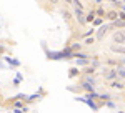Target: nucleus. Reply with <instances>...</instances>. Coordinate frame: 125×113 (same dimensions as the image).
Segmentation results:
<instances>
[{"instance_id": "nucleus-7", "label": "nucleus", "mask_w": 125, "mask_h": 113, "mask_svg": "<svg viewBox=\"0 0 125 113\" xmlns=\"http://www.w3.org/2000/svg\"><path fill=\"white\" fill-rule=\"evenodd\" d=\"M5 60L9 62L10 65H13V66H20V62L17 60V58H10V56H5Z\"/></svg>"}, {"instance_id": "nucleus-6", "label": "nucleus", "mask_w": 125, "mask_h": 113, "mask_svg": "<svg viewBox=\"0 0 125 113\" xmlns=\"http://www.w3.org/2000/svg\"><path fill=\"white\" fill-rule=\"evenodd\" d=\"M95 19V13H94V10H90V12H87L85 13V23H92Z\"/></svg>"}, {"instance_id": "nucleus-5", "label": "nucleus", "mask_w": 125, "mask_h": 113, "mask_svg": "<svg viewBox=\"0 0 125 113\" xmlns=\"http://www.w3.org/2000/svg\"><path fill=\"white\" fill-rule=\"evenodd\" d=\"M105 19H108L110 22H114V20L118 19V12H114V10H112V12H107V13H105Z\"/></svg>"}, {"instance_id": "nucleus-18", "label": "nucleus", "mask_w": 125, "mask_h": 113, "mask_svg": "<svg viewBox=\"0 0 125 113\" xmlns=\"http://www.w3.org/2000/svg\"><path fill=\"white\" fill-rule=\"evenodd\" d=\"M65 2H67L68 5H72V0H65Z\"/></svg>"}, {"instance_id": "nucleus-8", "label": "nucleus", "mask_w": 125, "mask_h": 113, "mask_svg": "<svg viewBox=\"0 0 125 113\" xmlns=\"http://www.w3.org/2000/svg\"><path fill=\"white\" fill-rule=\"evenodd\" d=\"M83 73H85V75H94V73H95V68L90 66V65H87L85 70H83Z\"/></svg>"}, {"instance_id": "nucleus-3", "label": "nucleus", "mask_w": 125, "mask_h": 113, "mask_svg": "<svg viewBox=\"0 0 125 113\" xmlns=\"http://www.w3.org/2000/svg\"><path fill=\"white\" fill-rule=\"evenodd\" d=\"M75 19H77V22L80 23V25H85V13H83V10L80 9H75Z\"/></svg>"}, {"instance_id": "nucleus-1", "label": "nucleus", "mask_w": 125, "mask_h": 113, "mask_svg": "<svg viewBox=\"0 0 125 113\" xmlns=\"http://www.w3.org/2000/svg\"><path fill=\"white\" fill-rule=\"evenodd\" d=\"M102 75H104L105 80H115V78H117V70H115V68H105Z\"/></svg>"}, {"instance_id": "nucleus-19", "label": "nucleus", "mask_w": 125, "mask_h": 113, "mask_svg": "<svg viewBox=\"0 0 125 113\" xmlns=\"http://www.w3.org/2000/svg\"><path fill=\"white\" fill-rule=\"evenodd\" d=\"M118 113H124V110H118Z\"/></svg>"}, {"instance_id": "nucleus-10", "label": "nucleus", "mask_w": 125, "mask_h": 113, "mask_svg": "<svg viewBox=\"0 0 125 113\" xmlns=\"http://www.w3.org/2000/svg\"><path fill=\"white\" fill-rule=\"evenodd\" d=\"M102 23H104V19H100V17H95L94 22H92V25H94V27H100Z\"/></svg>"}, {"instance_id": "nucleus-13", "label": "nucleus", "mask_w": 125, "mask_h": 113, "mask_svg": "<svg viewBox=\"0 0 125 113\" xmlns=\"http://www.w3.org/2000/svg\"><path fill=\"white\" fill-rule=\"evenodd\" d=\"M114 27L124 28V20H122V19H117V20H114Z\"/></svg>"}, {"instance_id": "nucleus-16", "label": "nucleus", "mask_w": 125, "mask_h": 113, "mask_svg": "<svg viewBox=\"0 0 125 113\" xmlns=\"http://www.w3.org/2000/svg\"><path fill=\"white\" fill-rule=\"evenodd\" d=\"M12 83H13V86H19V85H20V80H19V78H15Z\"/></svg>"}, {"instance_id": "nucleus-11", "label": "nucleus", "mask_w": 125, "mask_h": 113, "mask_svg": "<svg viewBox=\"0 0 125 113\" xmlns=\"http://www.w3.org/2000/svg\"><path fill=\"white\" fill-rule=\"evenodd\" d=\"M94 43H95V38H94V37H85L83 45H94Z\"/></svg>"}, {"instance_id": "nucleus-17", "label": "nucleus", "mask_w": 125, "mask_h": 113, "mask_svg": "<svg viewBox=\"0 0 125 113\" xmlns=\"http://www.w3.org/2000/svg\"><path fill=\"white\" fill-rule=\"evenodd\" d=\"M3 52H5V48H3L2 45H0V53H3Z\"/></svg>"}, {"instance_id": "nucleus-4", "label": "nucleus", "mask_w": 125, "mask_h": 113, "mask_svg": "<svg viewBox=\"0 0 125 113\" xmlns=\"http://www.w3.org/2000/svg\"><path fill=\"white\" fill-rule=\"evenodd\" d=\"M108 28H110V25H102L98 30H95V32H97V38H98V40H102V38L105 37V33L108 32Z\"/></svg>"}, {"instance_id": "nucleus-15", "label": "nucleus", "mask_w": 125, "mask_h": 113, "mask_svg": "<svg viewBox=\"0 0 125 113\" xmlns=\"http://www.w3.org/2000/svg\"><path fill=\"white\" fill-rule=\"evenodd\" d=\"M63 17H65V20H70V19H72V13L65 10V12H63Z\"/></svg>"}, {"instance_id": "nucleus-20", "label": "nucleus", "mask_w": 125, "mask_h": 113, "mask_svg": "<svg viewBox=\"0 0 125 113\" xmlns=\"http://www.w3.org/2000/svg\"><path fill=\"white\" fill-rule=\"evenodd\" d=\"M112 2H115V3H117V2H118V0H112Z\"/></svg>"}, {"instance_id": "nucleus-14", "label": "nucleus", "mask_w": 125, "mask_h": 113, "mask_svg": "<svg viewBox=\"0 0 125 113\" xmlns=\"http://www.w3.org/2000/svg\"><path fill=\"white\" fill-rule=\"evenodd\" d=\"M94 33H95V30H94V27L90 28V30H87L85 33H82V37L85 38V37H94Z\"/></svg>"}, {"instance_id": "nucleus-9", "label": "nucleus", "mask_w": 125, "mask_h": 113, "mask_svg": "<svg viewBox=\"0 0 125 113\" xmlns=\"http://www.w3.org/2000/svg\"><path fill=\"white\" fill-rule=\"evenodd\" d=\"M98 98H100L102 102H107V100H112L114 96H112L110 93H102V95H98Z\"/></svg>"}, {"instance_id": "nucleus-2", "label": "nucleus", "mask_w": 125, "mask_h": 113, "mask_svg": "<svg viewBox=\"0 0 125 113\" xmlns=\"http://www.w3.org/2000/svg\"><path fill=\"white\" fill-rule=\"evenodd\" d=\"M114 42L118 43V45H124L125 43V37H124V28H120L118 32H117L115 35H114Z\"/></svg>"}, {"instance_id": "nucleus-12", "label": "nucleus", "mask_w": 125, "mask_h": 113, "mask_svg": "<svg viewBox=\"0 0 125 113\" xmlns=\"http://www.w3.org/2000/svg\"><path fill=\"white\" fill-rule=\"evenodd\" d=\"M68 76H70V78H75V76H78V70H77V68H70Z\"/></svg>"}]
</instances>
